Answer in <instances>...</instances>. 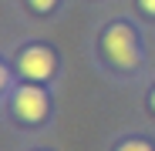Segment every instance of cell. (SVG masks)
Here are the masks:
<instances>
[{
  "label": "cell",
  "mask_w": 155,
  "mask_h": 151,
  "mask_svg": "<svg viewBox=\"0 0 155 151\" xmlns=\"http://www.w3.org/2000/svg\"><path fill=\"white\" fill-rule=\"evenodd\" d=\"M105 54L118 64V67H138V44H135V34L128 27H111L105 34Z\"/></svg>",
  "instance_id": "1"
},
{
  "label": "cell",
  "mask_w": 155,
  "mask_h": 151,
  "mask_svg": "<svg viewBox=\"0 0 155 151\" xmlns=\"http://www.w3.org/2000/svg\"><path fill=\"white\" fill-rule=\"evenodd\" d=\"M17 67H20L24 77L44 81V77H51V71H54V54H51L47 47H27V50H20Z\"/></svg>",
  "instance_id": "2"
},
{
  "label": "cell",
  "mask_w": 155,
  "mask_h": 151,
  "mask_svg": "<svg viewBox=\"0 0 155 151\" xmlns=\"http://www.w3.org/2000/svg\"><path fill=\"white\" fill-rule=\"evenodd\" d=\"M14 111H17L20 121H27V124L41 121L47 114V94L41 87H20L14 94Z\"/></svg>",
  "instance_id": "3"
},
{
  "label": "cell",
  "mask_w": 155,
  "mask_h": 151,
  "mask_svg": "<svg viewBox=\"0 0 155 151\" xmlns=\"http://www.w3.org/2000/svg\"><path fill=\"white\" fill-rule=\"evenodd\" d=\"M118 151H152V148H148L145 141H125V144H121Z\"/></svg>",
  "instance_id": "4"
},
{
  "label": "cell",
  "mask_w": 155,
  "mask_h": 151,
  "mask_svg": "<svg viewBox=\"0 0 155 151\" xmlns=\"http://www.w3.org/2000/svg\"><path fill=\"white\" fill-rule=\"evenodd\" d=\"M54 4H58V0H31V7H34V10H41V14H44V10H51Z\"/></svg>",
  "instance_id": "5"
},
{
  "label": "cell",
  "mask_w": 155,
  "mask_h": 151,
  "mask_svg": "<svg viewBox=\"0 0 155 151\" xmlns=\"http://www.w3.org/2000/svg\"><path fill=\"white\" fill-rule=\"evenodd\" d=\"M142 7H145L148 14H155V0H142Z\"/></svg>",
  "instance_id": "6"
},
{
  "label": "cell",
  "mask_w": 155,
  "mask_h": 151,
  "mask_svg": "<svg viewBox=\"0 0 155 151\" xmlns=\"http://www.w3.org/2000/svg\"><path fill=\"white\" fill-rule=\"evenodd\" d=\"M152 108H155V91H152Z\"/></svg>",
  "instance_id": "7"
}]
</instances>
